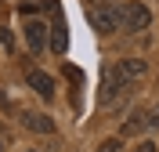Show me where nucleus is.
<instances>
[{"instance_id": "f257e3e1", "label": "nucleus", "mask_w": 159, "mask_h": 152, "mask_svg": "<svg viewBox=\"0 0 159 152\" xmlns=\"http://www.w3.org/2000/svg\"><path fill=\"white\" fill-rule=\"evenodd\" d=\"M87 22L94 25L98 33H112V29H123V11L116 4H87Z\"/></svg>"}, {"instance_id": "f03ea898", "label": "nucleus", "mask_w": 159, "mask_h": 152, "mask_svg": "<svg viewBox=\"0 0 159 152\" xmlns=\"http://www.w3.org/2000/svg\"><path fill=\"white\" fill-rule=\"evenodd\" d=\"M119 11H123V29H130V33H145V29H148L152 11L145 7V4L130 0V4H119Z\"/></svg>"}, {"instance_id": "7ed1b4c3", "label": "nucleus", "mask_w": 159, "mask_h": 152, "mask_svg": "<svg viewBox=\"0 0 159 152\" xmlns=\"http://www.w3.org/2000/svg\"><path fill=\"white\" fill-rule=\"evenodd\" d=\"M127 91V80H123V72L119 65H105V80H101V105H112V98Z\"/></svg>"}, {"instance_id": "20e7f679", "label": "nucleus", "mask_w": 159, "mask_h": 152, "mask_svg": "<svg viewBox=\"0 0 159 152\" xmlns=\"http://www.w3.org/2000/svg\"><path fill=\"white\" fill-rule=\"evenodd\" d=\"M22 33H25V44H29V51H33V54H43V47H47V22L29 18Z\"/></svg>"}, {"instance_id": "39448f33", "label": "nucleus", "mask_w": 159, "mask_h": 152, "mask_svg": "<svg viewBox=\"0 0 159 152\" xmlns=\"http://www.w3.org/2000/svg\"><path fill=\"white\" fill-rule=\"evenodd\" d=\"M116 65H119V72H123V80H127V83L145 80V72H148V62H145V58H138V54H130V58L116 62Z\"/></svg>"}, {"instance_id": "423d86ee", "label": "nucleus", "mask_w": 159, "mask_h": 152, "mask_svg": "<svg viewBox=\"0 0 159 152\" xmlns=\"http://www.w3.org/2000/svg\"><path fill=\"white\" fill-rule=\"evenodd\" d=\"M22 127L36 131V134H54V120L47 112H22Z\"/></svg>"}, {"instance_id": "0eeeda50", "label": "nucleus", "mask_w": 159, "mask_h": 152, "mask_svg": "<svg viewBox=\"0 0 159 152\" xmlns=\"http://www.w3.org/2000/svg\"><path fill=\"white\" fill-rule=\"evenodd\" d=\"M29 87H33V91H36L43 101H51V98H54V80H51L43 69H29Z\"/></svg>"}, {"instance_id": "6e6552de", "label": "nucleus", "mask_w": 159, "mask_h": 152, "mask_svg": "<svg viewBox=\"0 0 159 152\" xmlns=\"http://www.w3.org/2000/svg\"><path fill=\"white\" fill-rule=\"evenodd\" d=\"M51 47H54V54H65V47H69V33H65L61 15L54 18V25H51Z\"/></svg>"}, {"instance_id": "1a4fd4ad", "label": "nucleus", "mask_w": 159, "mask_h": 152, "mask_svg": "<svg viewBox=\"0 0 159 152\" xmlns=\"http://www.w3.org/2000/svg\"><path fill=\"white\" fill-rule=\"evenodd\" d=\"M18 11H22V15H29V18H33V15H36V11H40V0H22V4H18Z\"/></svg>"}, {"instance_id": "9d476101", "label": "nucleus", "mask_w": 159, "mask_h": 152, "mask_svg": "<svg viewBox=\"0 0 159 152\" xmlns=\"http://www.w3.org/2000/svg\"><path fill=\"white\" fill-rule=\"evenodd\" d=\"M119 149H123V141H119V138H109V141H101L98 152H119Z\"/></svg>"}, {"instance_id": "9b49d317", "label": "nucleus", "mask_w": 159, "mask_h": 152, "mask_svg": "<svg viewBox=\"0 0 159 152\" xmlns=\"http://www.w3.org/2000/svg\"><path fill=\"white\" fill-rule=\"evenodd\" d=\"M138 152H159V149H156V141H141V145H138Z\"/></svg>"}, {"instance_id": "f8f14e48", "label": "nucleus", "mask_w": 159, "mask_h": 152, "mask_svg": "<svg viewBox=\"0 0 159 152\" xmlns=\"http://www.w3.org/2000/svg\"><path fill=\"white\" fill-rule=\"evenodd\" d=\"M148 127H159V105L152 109V116H148Z\"/></svg>"}, {"instance_id": "ddd939ff", "label": "nucleus", "mask_w": 159, "mask_h": 152, "mask_svg": "<svg viewBox=\"0 0 159 152\" xmlns=\"http://www.w3.org/2000/svg\"><path fill=\"white\" fill-rule=\"evenodd\" d=\"M87 4H112V0H83V7H87Z\"/></svg>"}, {"instance_id": "4468645a", "label": "nucleus", "mask_w": 159, "mask_h": 152, "mask_svg": "<svg viewBox=\"0 0 159 152\" xmlns=\"http://www.w3.org/2000/svg\"><path fill=\"white\" fill-rule=\"evenodd\" d=\"M0 152H4V141H0Z\"/></svg>"}]
</instances>
